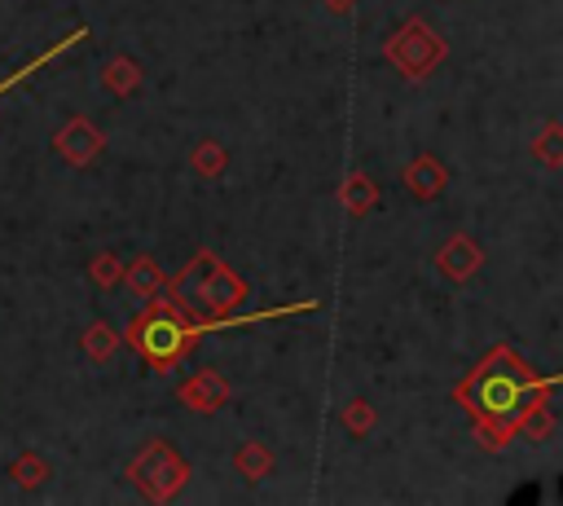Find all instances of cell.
I'll use <instances>...</instances> for the list:
<instances>
[{
    "mask_svg": "<svg viewBox=\"0 0 563 506\" xmlns=\"http://www.w3.org/2000/svg\"><path fill=\"white\" fill-rule=\"evenodd\" d=\"M554 392H559L554 374L541 378L510 343H497L466 370V378L453 387V400L466 409L484 449H506L519 436L528 409L554 400Z\"/></svg>",
    "mask_w": 563,
    "mask_h": 506,
    "instance_id": "obj_1",
    "label": "cell"
},
{
    "mask_svg": "<svg viewBox=\"0 0 563 506\" xmlns=\"http://www.w3.org/2000/svg\"><path fill=\"white\" fill-rule=\"evenodd\" d=\"M163 295L189 317V321H224L246 295L251 286L216 255V251H198L185 273L176 282H163Z\"/></svg>",
    "mask_w": 563,
    "mask_h": 506,
    "instance_id": "obj_2",
    "label": "cell"
},
{
    "mask_svg": "<svg viewBox=\"0 0 563 506\" xmlns=\"http://www.w3.org/2000/svg\"><path fill=\"white\" fill-rule=\"evenodd\" d=\"M383 57L405 75V79H427L431 70H440V62L449 57V44L444 35L427 22V18H405L387 40H383Z\"/></svg>",
    "mask_w": 563,
    "mask_h": 506,
    "instance_id": "obj_3",
    "label": "cell"
},
{
    "mask_svg": "<svg viewBox=\"0 0 563 506\" xmlns=\"http://www.w3.org/2000/svg\"><path fill=\"white\" fill-rule=\"evenodd\" d=\"M128 480L145 502H172L189 484V458H180L163 436H154L128 462Z\"/></svg>",
    "mask_w": 563,
    "mask_h": 506,
    "instance_id": "obj_4",
    "label": "cell"
},
{
    "mask_svg": "<svg viewBox=\"0 0 563 506\" xmlns=\"http://www.w3.org/2000/svg\"><path fill=\"white\" fill-rule=\"evenodd\" d=\"M53 150H57V158L70 163V167H92V163L101 158V150H106V136H101V128H97L92 119L75 114V119H66V123L53 132Z\"/></svg>",
    "mask_w": 563,
    "mask_h": 506,
    "instance_id": "obj_5",
    "label": "cell"
},
{
    "mask_svg": "<svg viewBox=\"0 0 563 506\" xmlns=\"http://www.w3.org/2000/svg\"><path fill=\"white\" fill-rule=\"evenodd\" d=\"M176 400L194 414H216L233 400V383L220 374V370H194L180 387H176Z\"/></svg>",
    "mask_w": 563,
    "mask_h": 506,
    "instance_id": "obj_6",
    "label": "cell"
},
{
    "mask_svg": "<svg viewBox=\"0 0 563 506\" xmlns=\"http://www.w3.org/2000/svg\"><path fill=\"white\" fill-rule=\"evenodd\" d=\"M479 264H484V251H479V242L471 238V233H453L440 251H435V268L449 277V282H471L475 273H479Z\"/></svg>",
    "mask_w": 563,
    "mask_h": 506,
    "instance_id": "obj_7",
    "label": "cell"
},
{
    "mask_svg": "<svg viewBox=\"0 0 563 506\" xmlns=\"http://www.w3.org/2000/svg\"><path fill=\"white\" fill-rule=\"evenodd\" d=\"M405 189L413 194V198H422V202H431V198H440L444 189H449V172H444V163L435 158V154H413L409 163H405Z\"/></svg>",
    "mask_w": 563,
    "mask_h": 506,
    "instance_id": "obj_8",
    "label": "cell"
},
{
    "mask_svg": "<svg viewBox=\"0 0 563 506\" xmlns=\"http://www.w3.org/2000/svg\"><path fill=\"white\" fill-rule=\"evenodd\" d=\"M141 84H145V75H141V66H136V57H128V53H114V57L101 66V88H106L110 97H132Z\"/></svg>",
    "mask_w": 563,
    "mask_h": 506,
    "instance_id": "obj_9",
    "label": "cell"
},
{
    "mask_svg": "<svg viewBox=\"0 0 563 506\" xmlns=\"http://www.w3.org/2000/svg\"><path fill=\"white\" fill-rule=\"evenodd\" d=\"M163 282H167V273H163V264L154 255H136L132 264H123V286L136 299H154L163 290Z\"/></svg>",
    "mask_w": 563,
    "mask_h": 506,
    "instance_id": "obj_10",
    "label": "cell"
},
{
    "mask_svg": "<svg viewBox=\"0 0 563 506\" xmlns=\"http://www.w3.org/2000/svg\"><path fill=\"white\" fill-rule=\"evenodd\" d=\"M84 40H88V26H75V31H66V35H62V40H57L53 48H44V53H40V57H31L26 66H18V70H13L9 79H0V97H4L9 88H18V84H26V79H31L35 70H44L48 62H57V57H62L66 48H75V44H84Z\"/></svg>",
    "mask_w": 563,
    "mask_h": 506,
    "instance_id": "obj_11",
    "label": "cell"
},
{
    "mask_svg": "<svg viewBox=\"0 0 563 506\" xmlns=\"http://www.w3.org/2000/svg\"><path fill=\"white\" fill-rule=\"evenodd\" d=\"M339 202H343V211L347 216H369L374 207H378V185L365 176V172H347L343 176V185H339Z\"/></svg>",
    "mask_w": 563,
    "mask_h": 506,
    "instance_id": "obj_12",
    "label": "cell"
},
{
    "mask_svg": "<svg viewBox=\"0 0 563 506\" xmlns=\"http://www.w3.org/2000/svg\"><path fill=\"white\" fill-rule=\"evenodd\" d=\"M119 330L110 326V321H88L84 326V334H79V352L88 356V361H110L114 352H119Z\"/></svg>",
    "mask_w": 563,
    "mask_h": 506,
    "instance_id": "obj_13",
    "label": "cell"
},
{
    "mask_svg": "<svg viewBox=\"0 0 563 506\" xmlns=\"http://www.w3.org/2000/svg\"><path fill=\"white\" fill-rule=\"evenodd\" d=\"M233 466H238V475H242L246 484H260L264 475H273V449L260 444V440H246V444H238Z\"/></svg>",
    "mask_w": 563,
    "mask_h": 506,
    "instance_id": "obj_14",
    "label": "cell"
},
{
    "mask_svg": "<svg viewBox=\"0 0 563 506\" xmlns=\"http://www.w3.org/2000/svg\"><path fill=\"white\" fill-rule=\"evenodd\" d=\"M48 475H53V466H48V458H40V453H18V458L9 462V480H13L22 493L40 488Z\"/></svg>",
    "mask_w": 563,
    "mask_h": 506,
    "instance_id": "obj_15",
    "label": "cell"
},
{
    "mask_svg": "<svg viewBox=\"0 0 563 506\" xmlns=\"http://www.w3.org/2000/svg\"><path fill=\"white\" fill-rule=\"evenodd\" d=\"M189 167H194L202 180H216V176L229 167V150H224L220 141H198V145L189 150Z\"/></svg>",
    "mask_w": 563,
    "mask_h": 506,
    "instance_id": "obj_16",
    "label": "cell"
},
{
    "mask_svg": "<svg viewBox=\"0 0 563 506\" xmlns=\"http://www.w3.org/2000/svg\"><path fill=\"white\" fill-rule=\"evenodd\" d=\"M374 422H378V414H374V405H369L365 396H352V400L343 405V427H347L356 440H365V436L374 431Z\"/></svg>",
    "mask_w": 563,
    "mask_h": 506,
    "instance_id": "obj_17",
    "label": "cell"
},
{
    "mask_svg": "<svg viewBox=\"0 0 563 506\" xmlns=\"http://www.w3.org/2000/svg\"><path fill=\"white\" fill-rule=\"evenodd\" d=\"M519 436H528L532 444H545L554 436V409H550V400H541V405L528 409V418L519 422Z\"/></svg>",
    "mask_w": 563,
    "mask_h": 506,
    "instance_id": "obj_18",
    "label": "cell"
},
{
    "mask_svg": "<svg viewBox=\"0 0 563 506\" xmlns=\"http://www.w3.org/2000/svg\"><path fill=\"white\" fill-rule=\"evenodd\" d=\"M88 277H92V286L110 290V286H119V282H123V260H119L114 251H101V255H92Z\"/></svg>",
    "mask_w": 563,
    "mask_h": 506,
    "instance_id": "obj_19",
    "label": "cell"
},
{
    "mask_svg": "<svg viewBox=\"0 0 563 506\" xmlns=\"http://www.w3.org/2000/svg\"><path fill=\"white\" fill-rule=\"evenodd\" d=\"M559 141H563V128L559 123H545V132L532 141V158H541L545 167H559L563 163V145Z\"/></svg>",
    "mask_w": 563,
    "mask_h": 506,
    "instance_id": "obj_20",
    "label": "cell"
},
{
    "mask_svg": "<svg viewBox=\"0 0 563 506\" xmlns=\"http://www.w3.org/2000/svg\"><path fill=\"white\" fill-rule=\"evenodd\" d=\"M321 4H325L330 13H352V9H356V0H321Z\"/></svg>",
    "mask_w": 563,
    "mask_h": 506,
    "instance_id": "obj_21",
    "label": "cell"
}]
</instances>
